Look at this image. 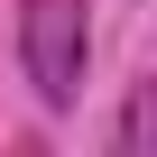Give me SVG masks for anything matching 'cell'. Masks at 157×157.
Returning a JSON list of instances; mask_svg holds the SVG:
<instances>
[{
    "label": "cell",
    "instance_id": "cell-1",
    "mask_svg": "<svg viewBox=\"0 0 157 157\" xmlns=\"http://www.w3.org/2000/svg\"><path fill=\"white\" fill-rule=\"evenodd\" d=\"M19 56H28V83L46 111L83 102V56H93V10L83 0H28L19 10Z\"/></svg>",
    "mask_w": 157,
    "mask_h": 157
},
{
    "label": "cell",
    "instance_id": "cell-2",
    "mask_svg": "<svg viewBox=\"0 0 157 157\" xmlns=\"http://www.w3.org/2000/svg\"><path fill=\"white\" fill-rule=\"evenodd\" d=\"M148 111H157V93L139 83V93H129V111H120V157H139V148H148Z\"/></svg>",
    "mask_w": 157,
    "mask_h": 157
}]
</instances>
